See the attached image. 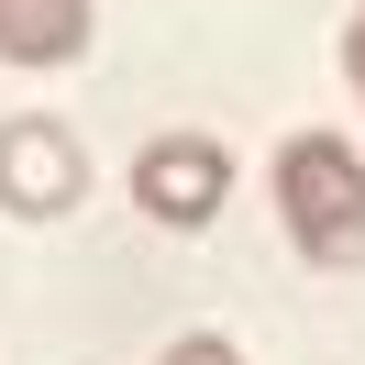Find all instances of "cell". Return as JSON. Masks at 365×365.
I'll return each instance as SVG.
<instances>
[{
    "instance_id": "5b68a950",
    "label": "cell",
    "mask_w": 365,
    "mask_h": 365,
    "mask_svg": "<svg viewBox=\"0 0 365 365\" xmlns=\"http://www.w3.org/2000/svg\"><path fill=\"white\" fill-rule=\"evenodd\" d=\"M166 365H244L222 332H188V343H166Z\"/></svg>"
},
{
    "instance_id": "6da1fadb",
    "label": "cell",
    "mask_w": 365,
    "mask_h": 365,
    "mask_svg": "<svg viewBox=\"0 0 365 365\" xmlns=\"http://www.w3.org/2000/svg\"><path fill=\"white\" fill-rule=\"evenodd\" d=\"M277 210H288L310 266H365V155L332 133L277 144Z\"/></svg>"
},
{
    "instance_id": "3957f363",
    "label": "cell",
    "mask_w": 365,
    "mask_h": 365,
    "mask_svg": "<svg viewBox=\"0 0 365 365\" xmlns=\"http://www.w3.org/2000/svg\"><path fill=\"white\" fill-rule=\"evenodd\" d=\"M133 200L155 210L166 232H200V222H222V200H232V155H222V144H200V133H166V144H144Z\"/></svg>"
},
{
    "instance_id": "277c9868",
    "label": "cell",
    "mask_w": 365,
    "mask_h": 365,
    "mask_svg": "<svg viewBox=\"0 0 365 365\" xmlns=\"http://www.w3.org/2000/svg\"><path fill=\"white\" fill-rule=\"evenodd\" d=\"M89 45V0H0V56L11 67H67Z\"/></svg>"
},
{
    "instance_id": "8992f818",
    "label": "cell",
    "mask_w": 365,
    "mask_h": 365,
    "mask_svg": "<svg viewBox=\"0 0 365 365\" xmlns=\"http://www.w3.org/2000/svg\"><path fill=\"white\" fill-rule=\"evenodd\" d=\"M343 67H354V89H365V11H354V34H343Z\"/></svg>"
},
{
    "instance_id": "7a4b0ae2",
    "label": "cell",
    "mask_w": 365,
    "mask_h": 365,
    "mask_svg": "<svg viewBox=\"0 0 365 365\" xmlns=\"http://www.w3.org/2000/svg\"><path fill=\"white\" fill-rule=\"evenodd\" d=\"M78 200H89V155H78L67 122H45V111L0 122V210H23V222H67Z\"/></svg>"
}]
</instances>
